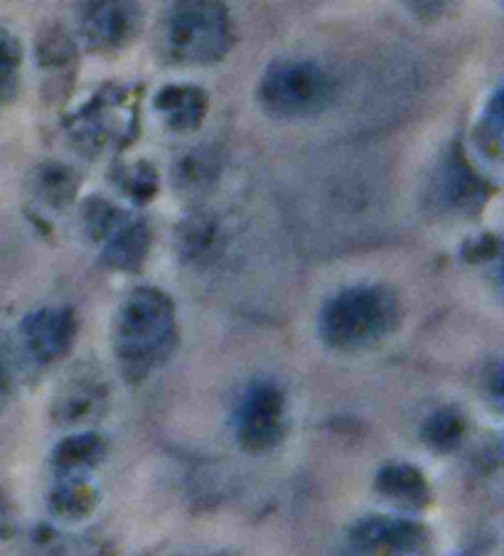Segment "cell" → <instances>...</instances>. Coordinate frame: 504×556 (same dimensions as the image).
<instances>
[{"mask_svg":"<svg viewBox=\"0 0 504 556\" xmlns=\"http://www.w3.org/2000/svg\"><path fill=\"white\" fill-rule=\"evenodd\" d=\"M175 301L161 289H136L121 305L114 326V350L121 375L138 384L158 372L177 348Z\"/></svg>","mask_w":504,"mask_h":556,"instance_id":"obj_1","label":"cell"},{"mask_svg":"<svg viewBox=\"0 0 504 556\" xmlns=\"http://www.w3.org/2000/svg\"><path fill=\"white\" fill-rule=\"evenodd\" d=\"M401 323V305L387 286L360 283L342 289L323 305L317 330L325 348L362 352L385 342Z\"/></svg>","mask_w":504,"mask_h":556,"instance_id":"obj_2","label":"cell"},{"mask_svg":"<svg viewBox=\"0 0 504 556\" xmlns=\"http://www.w3.org/2000/svg\"><path fill=\"white\" fill-rule=\"evenodd\" d=\"M229 45V15L217 0H177L165 17L163 48L177 64H210Z\"/></svg>","mask_w":504,"mask_h":556,"instance_id":"obj_3","label":"cell"},{"mask_svg":"<svg viewBox=\"0 0 504 556\" xmlns=\"http://www.w3.org/2000/svg\"><path fill=\"white\" fill-rule=\"evenodd\" d=\"M335 99V81L328 72L307 60L270 64L261 79V101L266 111L281 118L320 114Z\"/></svg>","mask_w":504,"mask_h":556,"instance_id":"obj_4","label":"cell"},{"mask_svg":"<svg viewBox=\"0 0 504 556\" xmlns=\"http://www.w3.org/2000/svg\"><path fill=\"white\" fill-rule=\"evenodd\" d=\"M235 433L247 453L274 451L286 435V394L274 379H254L235 406Z\"/></svg>","mask_w":504,"mask_h":556,"instance_id":"obj_5","label":"cell"},{"mask_svg":"<svg viewBox=\"0 0 504 556\" xmlns=\"http://www.w3.org/2000/svg\"><path fill=\"white\" fill-rule=\"evenodd\" d=\"M431 544L428 527L418 525L406 517H387L369 515L354 522L348 532V552L350 554H369V556H404V554H424Z\"/></svg>","mask_w":504,"mask_h":556,"instance_id":"obj_6","label":"cell"},{"mask_svg":"<svg viewBox=\"0 0 504 556\" xmlns=\"http://www.w3.org/2000/svg\"><path fill=\"white\" fill-rule=\"evenodd\" d=\"M25 352L37 365H58L77 340V315L64 305H48L27 315L21 326Z\"/></svg>","mask_w":504,"mask_h":556,"instance_id":"obj_7","label":"cell"},{"mask_svg":"<svg viewBox=\"0 0 504 556\" xmlns=\"http://www.w3.org/2000/svg\"><path fill=\"white\" fill-rule=\"evenodd\" d=\"M138 21V0H84L81 30L99 52H114L134 40Z\"/></svg>","mask_w":504,"mask_h":556,"instance_id":"obj_8","label":"cell"},{"mask_svg":"<svg viewBox=\"0 0 504 556\" xmlns=\"http://www.w3.org/2000/svg\"><path fill=\"white\" fill-rule=\"evenodd\" d=\"M488 182H484L461 155H448L431 188L433 205L441 212L470 215V212H478L484 202H488Z\"/></svg>","mask_w":504,"mask_h":556,"instance_id":"obj_9","label":"cell"},{"mask_svg":"<svg viewBox=\"0 0 504 556\" xmlns=\"http://www.w3.org/2000/svg\"><path fill=\"white\" fill-rule=\"evenodd\" d=\"M99 242L101 264L114 268V271L134 274L141 271L148 252H151V229L143 219H134L126 212Z\"/></svg>","mask_w":504,"mask_h":556,"instance_id":"obj_10","label":"cell"},{"mask_svg":"<svg viewBox=\"0 0 504 556\" xmlns=\"http://www.w3.org/2000/svg\"><path fill=\"white\" fill-rule=\"evenodd\" d=\"M375 485L387 503L411 509V513H418L431 503V483L421 468L411 466V463H389L377 472Z\"/></svg>","mask_w":504,"mask_h":556,"instance_id":"obj_11","label":"cell"},{"mask_svg":"<svg viewBox=\"0 0 504 556\" xmlns=\"http://www.w3.org/2000/svg\"><path fill=\"white\" fill-rule=\"evenodd\" d=\"M106 458V443L99 433H72L52 451V470L58 478H87Z\"/></svg>","mask_w":504,"mask_h":556,"instance_id":"obj_12","label":"cell"},{"mask_svg":"<svg viewBox=\"0 0 504 556\" xmlns=\"http://www.w3.org/2000/svg\"><path fill=\"white\" fill-rule=\"evenodd\" d=\"M106 404V389L94 377H79L62 389L58 402L52 406L54 419L64 426H79L84 421L94 419Z\"/></svg>","mask_w":504,"mask_h":556,"instance_id":"obj_13","label":"cell"},{"mask_svg":"<svg viewBox=\"0 0 504 556\" xmlns=\"http://www.w3.org/2000/svg\"><path fill=\"white\" fill-rule=\"evenodd\" d=\"M222 227L217 219L212 217H190L185 219L180 229H177V252H180L182 262L192 266H207L222 254Z\"/></svg>","mask_w":504,"mask_h":556,"instance_id":"obj_14","label":"cell"},{"mask_svg":"<svg viewBox=\"0 0 504 556\" xmlns=\"http://www.w3.org/2000/svg\"><path fill=\"white\" fill-rule=\"evenodd\" d=\"M158 111L165 116L167 126L175 131H190L198 128L207 111V99L194 87H167L158 94Z\"/></svg>","mask_w":504,"mask_h":556,"instance_id":"obj_15","label":"cell"},{"mask_svg":"<svg viewBox=\"0 0 504 556\" xmlns=\"http://www.w3.org/2000/svg\"><path fill=\"white\" fill-rule=\"evenodd\" d=\"M99 495L87 478H58V485L50 493V509L60 520L79 522L94 513Z\"/></svg>","mask_w":504,"mask_h":556,"instance_id":"obj_16","label":"cell"},{"mask_svg":"<svg viewBox=\"0 0 504 556\" xmlns=\"http://www.w3.org/2000/svg\"><path fill=\"white\" fill-rule=\"evenodd\" d=\"M468 421L455 406H441L431 412L421 424V441L436 453H451L465 441Z\"/></svg>","mask_w":504,"mask_h":556,"instance_id":"obj_17","label":"cell"},{"mask_svg":"<svg viewBox=\"0 0 504 556\" xmlns=\"http://www.w3.org/2000/svg\"><path fill=\"white\" fill-rule=\"evenodd\" d=\"M77 192V182H74V173L50 165L48 170L40 175V198L48 200L50 205H67Z\"/></svg>","mask_w":504,"mask_h":556,"instance_id":"obj_18","label":"cell"},{"mask_svg":"<svg viewBox=\"0 0 504 556\" xmlns=\"http://www.w3.org/2000/svg\"><path fill=\"white\" fill-rule=\"evenodd\" d=\"M118 188L136 202L153 200L158 190L155 170L148 168V165H134V168H128L124 175H121Z\"/></svg>","mask_w":504,"mask_h":556,"instance_id":"obj_19","label":"cell"},{"mask_svg":"<svg viewBox=\"0 0 504 556\" xmlns=\"http://www.w3.org/2000/svg\"><path fill=\"white\" fill-rule=\"evenodd\" d=\"M478 141L482 151H488L492 157H500L502 153V109H500V94H494L490 101L488 116L482 118Z\"/></svg>","mask_w":504,"mask_h":556,"instance_id":"obj_20","label":"cell"},{"mask_svg":"<svg viewBox=\"0 0 504 556\" xmlns=\"http://www.w3.org/2000/svg\"><path fill=\"white\" fill-rule=\"evenodd\" d=\"M17 67H21V48L13 35L0 30V94L13 85Z\"/></svg>","mask_w":504,"mask_h":556,"instance_id":"obj_21","label":"cell"},{"mask_svg":"<svg viewBox=\"0 0 504 556\" xmlns=\"http://www.w3.org/2000/svg\"><path fill=\"white\" fill-rule=\"evenodd\" d=\"M463 256L468 258V262H488V258H497L500 256L497 237L480 235L478 239H472V242L463 247Z\"/></svg>","mask_w":504,"mask_h":556,"instance_id":"obj_22","label":"cell"},{"mask_svg":"<svg viewBox=\"0 0 504 556\" xmlns=\"http://www.w3.org/2000/svg\"><path fill=\"white\" fill-rule=\"evenodd\" d=\"M13 534V513H11V505H8L5 495L0 493V540H5V536Z\"/></svg>","mask_w":504,"mask_h":556,"instance_id":"obj_23","label":"cell"},{"mask_svg":"<svg viewBox=\"0 0 504 556\" xmlns=\"http://www.w3.org/2000/svg\"><path fill=\"white\" fill-rule=\"evenodd\" d=\"M13 392V375H11V367H8L5 357L0 355V404H3L8 396Z\"/></svg>","mask_w":504,"mask_h":556,"instance_id":"obj_24","label":"cell"},{"mask_svg":"<svg viewBox=\"0 0 504 556\" xmlns=\"http://www.w3.org/2000/svg\"><path fill=\"white\" fill-rule=\"evenodd\" d=\"M488 377H490V396H492V402L500 406L502 404V365L494 363V367L490 369Z\"/></svg>","mask_w":504,"mask_h":556,"instance_id":"obj_25","label":"cell"}]
</instances>
